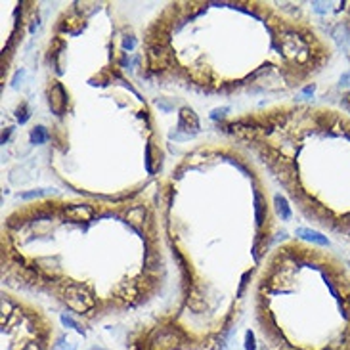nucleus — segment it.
Here are the masks:
<instances>
[{
	"label": "nucleus",
	"instance_id": "obj_1",
	"mask_svg": "<svg viewBox=\"0 0 350 350\" xmlns=\"http://www.w3.org/2000/svg\"><path fill=\"white\" fill-rule=\"evenodd\" d=\"M297 234H299V236H303V238H306V239H312V241H316V243H319V245H327V239L323 238V236H319V234H316V232H310V230L299 228V230H297Z\"/></svg>",
	"mask_w": 350,
	"mask_h": 350
},
{
	"label": "nucleus",
	"instance_id": "obj_2",
	"mask_svg": "<svg viewBox=\"0 0 350 350\" xmlns=\"http://www.w3.org/2000/svg\"><path fill=\"white\" fill-rule=\"evenodd\" d=\"M33 142L35 143H44V140H46V130H44V127H36L35 130H33L31 134Z\"/></svg>",
	"mask_w": 350,
	"mask_h": 350
},
{
	"label": "nucleus",
	"instance_id": "obj_3",
	"mask_svg": "<svg viewBox=\"0 0 350 350\" xmlns=\"http://www.w3.org/2000/svg\"><path fill=\"white\" fill-rule=\"evenodd\" d=\"M280 210H281V214H283V218H289V216H291V212H289V207H287V203L285 201H283V199H281V201H280Z\"/></svg>",
	"mask_w": 350,
	"mask_h": 350
},
{
	"label": "nucleus",
	"instance_id": "obj_4",
	"mask_svg": "<svg viewBox=\"0 0 350 350\" xmlns=\"http://www.w3.org/2000/svg\"><path fill=\"white\" fill-rule=\"evenodd\" d=\"M345 107H347V109H350V92L345 96Z\"/></svg>",
	"mask_w": 350,
	"mask_h": 350
}]
</instances>
